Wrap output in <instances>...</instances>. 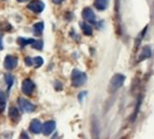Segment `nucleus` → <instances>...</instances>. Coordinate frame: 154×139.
I'll return each instance as SVG.
<instances>
[{
	"label": "nucleus",
	"mask_w": 154,
	"mask_h": 139,
	"mask_svg": "<svg viewBox=\"0 0 154 139\" xmlns=\"http://www.w3.org/2000/svg\"><path fill=\"white\" fill-rule=\"evenodd\" d=\"M71 81H72V85L73 87H81L86 82L87 76L85 72L75 69L72 72Z\"/></svg>",
	"instance_id": "obj_1"
},
{
	"label": "nucleus",
	"mask_w": 154,
	"mask_h": 139,
	"mask_svg": "<svg viewBox=\"0 0 154 139\" xmlns=\"http://www.w3.org/2000/svg\"><path fill=\"white\" fill-rule=\"evenodd\" d=\"M124 81H125V76H124V75H122V74H121V73L115 74V75L112 78V80H111V81H110V85H109L110 90H111L112 92L116 91L118 89H120V88L123 85Z\"/></svg>",
	"instance_id": "obj_2"
},
{
	"label": "nucleus",
	"mask_w": 154,
	"mask_h": 139,
	"mask_svg": "<svg viewBox=\"0 0 154 139\" xmlns=\"http://www.w3.org/2000/svg\"><path fill=\"white\" fill-rule=\"evenodd\" d=\"M17 103H18V106L20 108V109L25 113H31L35 109V105L31 103L26 99L19 98L18 100H17Z\"/></svg>",
	"instance_id": "obj_3"
},
{
	"label": "nucleus",
	"mask_w": 154,
	"mask_h": 139,
	"mask_svg": "<svg viewBox=\"0 0 154 139\" xmlns=\"http://www.w3.org/2000/svg\"><path fill=\"white\" fill-rule=\"evenodd\" d=\"M27 8L34 13L39 14L45 9V4L40 0H33L27 5Z\"/></svg>",
	"instance_id": "obj_4"
},
{
	"label": "nucleus",
	"mask_w": 154,
	"mask_h": 139,
	"mask_svg": "<svg viewBox=\"0 0 154 139\" xmlns=\"http://www.w3.org/2000/svg\"><path fill=\"white\" fill-rule=\"evenodd\" d=\"M35 88V85L30 79L25 80L23 81V83H22V91H23L24 94H26L27 96L32 95Z\"/></svg>",
	"instance_id": "obj_5"
},
{
	"label": "nucleus",
	"mask_w": 154,
	"mask_h": 139,
	"mask_svg": "<svg viewBox=\"0 0 154 139\" xmlns=\"http://www.w3.org/2000/svg\"><path fill=\"white\" fill-rule=\"evenodd\" d=\"M18 62V59L16 56L13 55H8L5 58V61H4V67L8 70V71H11L14 68L17 67Z\"/></svg>",
	"instance_id": "obj_6"
},
{
	"label": "nucleus",
	"mask_w": 154,
	"mask_h": 139,
	"mask_svg": "<svg viewBox=\"0 0 154 139\" xmlns=\"http://www.w3.org/2000/svg\"><path fill=\"white\" fill-rule=\"evenodd\" d=\"M83 18L90 24H95V15L90 7H86L82 12Z\"/></svg>",
	"instance_id": "obj_7"
},
{
	"label": "nucleus",
	"mask_w": 154,
	"mask_h": 139,
	"mask_svg": "<svg viewBox=\"0 0 154 139\" xmlns=\"http://www.w3.org/2000/svg\"><path fill=\"white\" fill-rule=\"evenodd\" d=\"M55 127H56V123L54 121H53V120L46 121L43 125V128H42L43 134L45 135H51L54 131Z\"/></svg>",
	"instance_id": "obj_8"
},
{
	"label": "nucleus",
	"mask_w": 154,
	"mask_h": 139,
	"mask_svg": "<svg viewBox=\"0 0 154 139\" xmlns=\"http://www.w3.org/2000/svg\"><path fill=\"white\" fill-rule=\"evenodd\" d=\"M42 128H43V125L38 119H33L31 121L29 126V130L31 132H33L34 134H39L40 132H42Z\"/></svg>",
	"instance_id": "obj_9"
},
{
	"label": "nucleus",
	"mask_w": 154,
	"mask_h": 139,
	"mask_svg": "<svg viewBox=\"0 0 154 139\" xmlns=\"http://www.w3.org/2000/svg\"><path fill=\"white\" fill-rule=\"evenodd\" d=\"M8 116L10 117V119L13 122H18L20 119V113L19 110L16 108V107H10L9 111H8Z\"/></svg>",
	"instance_id": "obj_10"
},
{
	"label": "nucleus",
	"mask_w": 154,
	"mask_h": 139,
	"mask_svg": "<svg viewBox=\"0 0 154 139\" xmlns=\"http://www.w3.org/2000/svg\"><path fill=\"white\" fill-rule=\"evenodd\" d=\"M110 0H94V7L99 11H103L107 8Z\"/></svg>",
	"instance_id": "obj_11"
},
{
	"label": "nucleus",
	"mask_w": 154,
	"mask_h": 139,
	"mask_svg": "<svg viewBox=\"0 0 154 139\" xmlns=\"http://www.w3.org/2000/svg\"><path fill=\"white\" fill-rule=\"evenodd\" d=\"M80 27H81L83 33L85 35H92L93 34V28L87 23H85V22H80Z\"/></svg>",
	"instance_id": "obj_12"
},
{
	"label": "nucleus",
	"mask_w": 154,
	"mask_h": 139,
	"mask_svg": "<svg viewBox=\"0 0 154 139\" xmlns=\"http://www.w3.org/2000/svg\"><path fill=\"white\" fill-rule=\"evenodd\" d=\"M35 39L33 38H25V37H18L17 39V43L21 46V47H25L28 44H32L34 43Z\"/></svg>",
	"instance_id": "obj_13"
},
{
	"label": "nucleus",
	"mask_w": 154,
	"mask_h": 139,
	"mask_svg": "<svg viewBox=\"0 0 154 139\" xmlns=\"http://www.w3.org/2000/svg\"><path fill=\"white\" fill-rule=\"evenodd\" d=\"M4 78H5L6 84H7V86H8V91H9L10 89H11V87H12L13 84H14L15 79H14V77H13L11 74H9V73L5 74V77H4Z\"/></svg>",
	"instance_id": "obj_14"
},
{
	"label": "nucleus",
	"mask_w": 154,
	"mask_h": 139,
	"mask_svg": "<svg viewBox=\"0 0 154 139\" xmlns=\"http://www.w3.org/2000/svg\"><path fill=\"white\" fill-rule=\"evenodd\" d=\"M44 23L43 22H39V23H36L34 25V32H35V35H40L42 34L43 31H44Z\"/></svg>",
	"instance_id": "obj_15"
},
{
	"label": "nucleus",
	"mask_w": 154,
	"mask_h": 139,
	"mask_svg": "<svg viewBox=\"0 0 154 139\" xmlns=\"http://www.w3.org/2000/svg\"><path fill=\"white\" fill-rule=\"evenodd\" d=\"M33 48L36 49V50H42L43 49V46H44V43L42 40H37V41H34V43L31 44Z\"/></svg>",
	"instance_id": "obj_16"
},
{
	"label": "nucleus",
	"mask_w": 154,
	"mask_h": 139,
	"mask_svg": "<svg viewBox=\"0 0 154 139\" xmlns=\"http://www.w3.org/2000/svg\"><path fill=\"white\" fill-rule=\"evenodd\" d=\"M33 61H34V64L35 65V68L41 67V66L43 65V63H44V60H43V58L40 57V56L35 57V58L33 59Z\"/></svg>",
	"instance_id": "obj_17"
},
{
	"label": "nucleus",
	"mask_w": 154,
	"mask_h": 139,
	"mask_svg": "<svg viewBox=\"0 0 154 139\" xmlns=\"http://www.w3.org/2000/svg\"><path fill=\"white\" fill-rule=\"evenodd\" d=\"M12 27L9 23H5V24H0V31H8Z\"/></svg>",
	"instance_id": "obj_18"
},
{
	"label": "nucleus",
	"mask_w": 154,
	"mask_h": 139,
	"mask_svg": "<svg viewBox=\"0 0 154 139\" xmlns=\"http://www.w3.org/2000/svg\"><path fill=\"white\" fill-rule=\"evenodd\" d=\"M150 54H151L150 53V49L149 47H145L144 50H143V56H141V57H142V59H145V58L149 57Z\"/></svg>",
	"instance_id": "obj_19"
},
{
	"label": "nucleus",
	"mask_w": 154,
	"mask_h": 139,
	"mask_svg": "<svg viewBox=\"0 0 154 139\" xmlns=\"http://www.w3.org/2000/svg\"><path fill=\"white\" fill-rule=\"evenodd\" d=\"M25 63L27 65V66H32L33 64H34V61H33V59L31 58V57H26V59H25Z\"/></svg>",
	"instance_id": "obj_20"
},
{
	"label": "nucleus",
	"mask_w": 154,
	"mask_h": 139,
	"mask_svg": "<svg viewBox=\"0 0 154 139\" xmlns=\"http://www.w3.org/2000/svg\"><path fill=\"white\" fill-rule=\"evenodd\" d=\"M86 94H87L86 91H82V92H80L78 94V100H79V102H82L83 101V99H85V97Z\"/></svg>",
	"instance_id": "obj_21"
},
{
	"label": "nucleus",
	"mask_w": 154,
	"mask_h": 139,
	"mask_svg": "<svg viewBox=\"0 0 154 139\" xmlns=\"http://www.w3.org/2000/svg\"><path fill=\"white\" fill-rule=\"evenodd\" d=\"M6 108V102L5 101H0V114L3 113Z\"/></svg>",
	"instance_id": "obj_22"
},
{
	"label": "nucleus",
	"mask_w": 154,
	"mask_h": 139,
	"mask_svg": "<svg viewBox=\"0 0 154 139\" xmlns=\"http://www.w3.org/2000/svg\"><path fill=\"white\" fill-rule=\"evenodd\" d=\"M54 88H55V90H62V89H63V85H62V83H61V82L56 81V82L54 83Z\"/></svg>",
	"instance_id": "obj_23"
},
{
	"label": "nucleus",
	"mask_w": 154,
	"mask_h": 139,
	"mask_svg": "<svg viewBox=\"0 0 154 139\" xmlns=\"http://www.w3.org/2000/svg\"><path fill=\"white\" fill-rule=\"evenodd\" d=\"M5 100H6V95L2 90H0V101H5Z\"/></svg>",
	"instance_id": "obj_24"
},
{
	"label": "nucleus",
	"mask_w": 154,
	"mask_h": 139,
	"mask_svg": "<svg viewBox=\"0 0 154 139\" xmlns=\"http://www.w3.org/2000/svg\"><path fill=\"white\" fill-rule=\"evenodd\" d=\"M4 49V44H3V35L0 34V51Z\"/></svg>",
	"instance_id": "obj_25"
},
{
	"label": "nucleus",
	"mask_w": 154,
	"mask_h": 139,
	"mask_svg": "<svg viewBox=\"0 0 154 139\" xmlns=\"http://www.w3.org/2000/svg\"><path fill=\"white\" fill-rule=\"evenodd\" d=\"M63 1V0H53L54 4H56V5H58V4H61Z\"/></svg>",
	"instance_id": "obj_26"
},
{
	"label": "nucleus",
	"mask_w": 154,
	"mask_h": 139,
	"mask_svg": "<svg viewBox=\"0 0 154 139\" xmlns=\"http://www.w3.org/2000/svg\"><path fill=\"white\" fill-rule=\"evenodd\" d=\"M20 137H26V138H28V135L25 133V131H23V133L21 134V135H20Z\"/></svg>",
	"instance_id": "obj_27"
},
{
	"label": "nucleus",
	"mask_w": 154,
	"mask_h": 139,
	"mask_svg": "<svg viewBox=\"0 0 154 139\" xmlns=\"http://www.w3.org/2000/svg\"><path fill=\"white\" fill-rule=\"evenodd\" d=\"M17 2H19V3H24V2H27L28 0H17Z\"/></svg>",
	"instance_id": "obj_28"
}]
</instances>
